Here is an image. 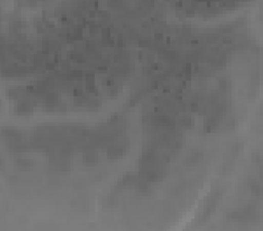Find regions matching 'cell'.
I'll list each match as a JSON object with an SVG mask.
<instances>
[{
	"label": "cell",
	"mask_w": 263,
	"mask_h": 231,
	"mask_svg": "<svg viewBox=\"0 0 263 231\" xmlns=\"http://www.w3.org/2000/svg\"><path fill=\"white\" fill-rule=\"evenodd\" d=\"M83 163L84 165H97L99 163V154H97V149H93V147H88L86 151H84L83 154Z\"/></svg>",
	"instance_id": "4"
},
{
	"label": "cell",
	"mask_w": 263,
	"mask_h": 231,
	"mask_svg": "<svg viewBox=\"0 0 263 231\" xmlns=\"http://www.w3.org/2000/svg\"><path fill=\"white\" fill-rule=\"evenodd\" d=\"M176 124H177V128H179V130H188V128H192V126H193V117L188 116V114H179V116H177V119H176Z\"/></svg>",
	"instance_id": "5"
},
{
	"label": "cell",
	"mask_w": 263,
	"mask_h": 231,
	"mask_svg": "<svg viewBox=\"0 0 263 231\" xmlns=\"http://www.w3.org/2000/svg\"><path fill=\"white\" fill-rule=\"evenodd\" d=\"M253 214H254V208H242V210H239V212L233 214L232 219H235L237 222H249V221L256 219Z\"/></svg>",
	"instance_id": "3"
},
{
	"label": "cell",
	"mask_w": 263,
	"mask_h": 231,
	"mask_svg": "<svg viewBox=\"0 0 263 231\" xmlns=\"http://www.w3.org/2000/svg\"><path fill=\"white\" fill-rule=\"evenodd\" d=\"M126 151H128V142L121 137L112 138V140L107 144V156L111 159L123 158L126 154Z\"/></svg>",
	"instance_id": "1"
},
{
	"label": "cell",
	"mask_w": 263,
	"mask_h": 231,
	"mask_svg": "<svg viewBox=\"0 0 263 231\" xmlns=\"http://www.w3.org/2000/svg\"><path fill=\"white\" fill-rule=\"evenodd\" d=\"M51 166L54 168V170H60V172H65L70 168V158L67 153H60V154H53L51 156Z\"/></svg>",
	"instance_id": "2"
}]
</instances>
